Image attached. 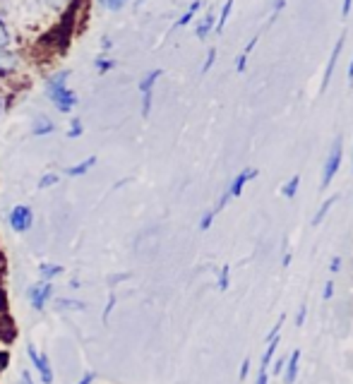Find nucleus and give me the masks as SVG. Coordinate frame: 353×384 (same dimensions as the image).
I'll return each instance as SVG.
<instances>
[{"label":"nucleus","instance_id":"34","mask_svg":"<svg viewBox=\"0 0 353 384\" xmlns=\"http://www.w3.org/2000/svg\"><path fill=\"white\" fill-rule=\"evenodd\" d=\"M5 367H8V353L0 349V375L5 372Z\"/></svg>","mask_w":353,"mask_h":384},{"label":"nucleus","instance_id":"6","mask_svg":"<svg viewBox=\"0 0 353 384\" xmlns=\"http://www.w3.org/2000/svg\"><path fill=\"white\" fill-rule=\"evenodd\" d=\"M339 166H341V137L336 139L334 147H332V152H329V157H327L325 173H322V185H320L322 190L329 188V183L334 180V175H336V171H339Z\"/></svg>","mask_w":353,"mask_h":384},{"label":"nucleus","instance_id":"43","mask_svg":"<svg viewBox=\"0 0 353 384\" xmlns=\"http://www.w3.org/2000/svg\"><path fill=\"white\" fill-rule=\"evenodd\" d=\"M349 82L353 85V60H351V65H349Z\"/></svg>","mask_w":353,"mask_h":384},{"label":"nucleus","instance_id":"30","mask_svg":"<svg viewBox=\"0 0 353 384\" xmlns=\"http://www.w3.org/2000/svg\"><path fill=\"white\" fill-rule=\"evenodd\" d=\"M214 211H207V214L205 216H202V221H200V228H202V231H207V228H209L212 226V221H214Z\"/></svg>","mask_w":353,"mask_h":384},{"label":"nucleus","instance_id":"13","mask_svg":"<svg viewBox=\"0 0 353 384\" xmlns=\"http://www.w3.org/2000/svg\"><path fill=\"white\" fill-rule=\"evenodd\" d=\"M53 305L58 313H67V310L80 313V310H87V305L82 303V300H75V298H58V300H53Z\"/></svg>","mask_w":353,"mask_h":384},{"label":"nucleus","instance_id":"45","mask_svg":"<svg viewBox=\"0 0 353 384\" xmlns=\"http://www.w3.org/2000/svg\"><path fill=\"white\" fill-rule=\"evenodd\" d=\"M0 262H3V252H0Z\"/></svg>","mask_w":353,"mask_h":384},{"label":"nucleus","instance_id":"23","mask_svg":"<svg viewBox=\"0 0 353 384\" xmlns=\"http://www.w3.org/2000/svg\"><path fill=\"white\" fill-rule=\"evenodd\" d=\"M98 5L106 10H111V12H118V10H123L128 5V0H98Z\"/></svg>","mask_w":353,"mask_h":384},{"label":"nucleus","instance_id":"44","mask_svg":"<svg viewBox=\"0 0 353 384\" xmlns=\"http://www.w3.org/2000/svg\"><path fill=\"white\" fill-rule=\"evenodd\" d=\"M0 113H3V96H0Z\"/></svg>","mask_w":353,"mask_h":384},{"label":"nucleus","instance_id":"37","mask_svg":"<svg viewBox=\"0 0 353 384\" xmlns=\"http://www.w3.org/2000/svg\"><path fill=\"white\" fill-rule=\"evenodd\" d=\"M329 269H332V272H339V269H341V259L339 257H334V259H332V264H329Z\"/></svg>","mask_w":353,"mask_h":384},{"label":"nucleus","instance_id":"38","mask_svg":"<svg viewBox=\"0 0 353 384\" xmlns=\"http://www.w3.org/2000/svg\"><path fill=\"white\" fill-rule=\"evenodd\" d=\"M351 3H353V0H344V8H341V15H344V17H349V12H351Z\"/></svg>","mask_w":353,"mask_h":384},{"label":"nucleus","instance_id":"39","mask_svg":"<svg viewBox=\"0 0 353 384\" xmlns=\"http://www.w3.org/2000/svg\"><path fill=\"white\" fill-rule=\"evenodd\" d=\"M3 315H5V293L0 290V322H3Z\"/></svg>","mask_w":353,"mask_h":384},{"label":"nucleus","instance_id":"11","mask_svg":"<svg viewBox=\"0 0 353 384\" xmlns=\"http://www.w3.org/2000/svg\"><path fill=\"white\" fill-rule=\"evenodd\" d=\"M255 175H257L255 168H248V171H243V173H238L236 180L231 183V188H228V197H241V192H243V188H246V183L250 178H255Z\"/></svg>","mask_w":353,"mask_h":384},{"label":"nucleus","instance_id":"24","mask_svg":"<svg viewBox=\"0 0 353 384\" xmlns=\"http://www.w3.org/2000/svg\"><path fill=\"white\" fill-rule=\"evenodd\" d=\"M231 8H233V0H226L224 10H221V15H219V22H216V32H224V24H226L228 15H231Z\"/></svg>","mask_w":353,"mask_h":384},{"label":"nucleus","instance_id":"17","mask_svg":"<svg viewBox=\"0 0 353 384\" xmlns=\"http://www.w3.org/2000/svg\"><path fill=\"white\" fill-rule=\"evenodd\" d=\"M60 183V175L58 173H44L39 178V190H51L53 185Z\"/></svg>","mask_w":353,"mask_h":384},{"label":"nucleus","instance_id":"10","mask_svg":"<svg viewBox=\"0 0 353 384\" xmlns=\"http://www.w3.org/2000/svg\"><path fill=\"white\" fill-rule=\"evenodd\" d=\"M344 41H346V34H341L339 41H336V46H334V51H332V58H329V65H327V70H325V77H322V89L320 91H325L327 85H329L332 72H334V67H336V58H339L341 49H344Z\"/></svg>","mask_w":353,"mask_h":384},{"label":"nucleus","instance_id":"36","mask_svg":"<svg viewBox=\"0 0 353 384\" xmlns=\"http://www.w3.org/2000/svg\"><path fill=\"white\" fill-rule=\"evenodd\" d=\"M248 370H250V360H243V365H241V380H246V377H248Z\"/></svg>","mask_w":353,"mask_h":384},{"label":"nucleus","instance_id":"3","mask_svg":"<svg viewBox=\"0 0 353 384\" xmlns=\"http://www.w3.org/2000/svg\"><path fill=\"white\" fill-rule=\"evenodd\" d=\"M55 295V286L51 281H36L27 288V300H29V308L34 313H44L49 308V303L53 300Z\"/></svg>","mask_w":353,"mask_h":384},{"label":"nucleus","instance_id":"9","mask_svg":"<svg viewBox=\"0 0 353 384\" xmlns=\"http://www.w3.org/2000/svg\"><path fill=\"white\" fill-rule=\"evenodd\" d=\"M96 157H87L85 161H80V164L75 166H67V168L63 171V175H67V178H82V175H87L92 168L96 166Z\"/></svg>","mask_w":353,"mask_h":384},{"label":"nucleus","instance_id":"7","mask_svg":"<svg viewBox=\"0 0 353 384\" xmlns=\"http://www.w3.org/2000/svg\"><path fill=\"white\" fill-rule=\"evenodd\" d=\"M19 70V55L10 46H0V75H12Z\"/></svg>","mask_w":353,"mask_h":384},{"label":"nucleus","instance_id":"35","mask_svg":"<svg viewBox=\"0 0 353 384\" xmlns=\"http://www.w3.org/2000/svg\"><path fill=\"white\" fill-rule=\"evenodd\" d=\"M246 63H248V55H246V53H243V55H238L236 70H238V72H243V70H246Z\"/></svg>","mask_w":353,"mask_h":384},{"label":"nucleus","instance_id":"18","mask_svg":"<svg viewBox=\"0 0 353 384\" xmlns=\"http://www.w3.org/2000/svg\"><path fill=\"white\" fill-rule=\"evenodd\" d=\"M82 132H85V125H82V121L80 118H72L70 121V128H67V139H77V137H82Z\"/></svg>","mask_w":353,"mask_h":384},{"label":"nucleus","instance_id":"5","mask_svg":"<svg viewBox=\"0 0 353 384\" xmlns=\"http://www.w3.org/2000/svg\"><path fill=\"white\" fill-rule=\"evenodd\" d=\"M161 77V70H149L147 75L139 80V94H142V116L149 118L152 113V98H154V85Z\"/></svg>","mask_w":353,"mask_h":384},{"label":"nucleus","instance_id":"42","mask_svg":"<svg viewBox=\"0 0 353 384\" xmlns=\"http://www.w3.org/2000/svg\"><path fill=\"white\" fill-rule=\"evenodd\" d=\"M303 322H305V308H300V313H298V320H295V324H303Z\"/></svg>","mask_w":353,"mask_h":384},{"label":"nucleus","instance_id":"31","mask_svg":"<svg viewBox=\"0 0 353 384\" xmlns=\"http://www.w3.org/2000/svg\"><path fill=\"white\" fill-rule=\"evenodd\" d=\"M226 288H228V264L221 269V274H219V290H226Z\"/></svg>","mask_w":353,"mask_h":384},{"label":"nucleus","instance_id":"12","mask_svg":"<svg viewBox=\"0 0 353 384\" xmlns=\"http://www.w3.org/2000/svg\"><path fill=\"white\" fill-rule=\"evenodd\" d=\"M63 274V267L60 264H53V262H41L39 264V277H41V281H51L53 283L55 279Z\"/></svg>","mask_w":353,"mask_h":384},{"label":"nucleus","instance_id":"15","mask_svg":"<svg viewBox=\"0 0 353 384\" xmlns=\"http://www.w3.org/2000/svg\"><path fill=\"white\" fill-rule=\"evenodd\" d=\"M212 27H214V17H212V15H207V17L202 19V22L197 24V29H195L197 39H207V34L212 32Z\"/></svg>","mask_w":353,"mask_h":384},{"label":"nucleus","instance_id":"19","mask_svg":"<svg viewBox=\"0 0 353 384\" xmlns=\"http://www.w3.org/2000/svg\"><path fill=\"white\" fill-rule=\"evenodd\" d=\"M336 200H339V197H336V195H334V197H329V200H327V202H325V204H322V207H320V211H318V214H315V216H313V226H320V221H322V219H325V216H327V211H329V209H332V204H334V202H336Z\"/></svg>","mask_w":353,"mask_h":384},{"label":"nucleus","instance_id":"14","mask_svg":"<svg viewBox=\"0 0 353 384\" xmlns=\"http://www.w3.org/2000/svg\"><path fill=\"white\" fill-rule=\"evenodd\" d=\"M298 360H300V351H293L289 358V365H286V377H284L286 384H293L295 377H298Z\"/></svg>","mask_w":353,"mask_h":384},{"label":"nucleus","instance_id":"33","mask_svg":"<svg viewBox=\"0 0 353 384\" xmlns=\"http://www.w3.org/2000/svg\"><path fill=\"white\" fill-rule=\"evenodd\" d=\"M332 295H334V281H327V286H325V293H322V298L329 300Z\"/></svg>","mask_w":353,"mask_h":384},{"label":"nucleus","instance_id":"16","mask_svg":"<svg viewBox=\"0 0 353 384\" xmlns=\"http://www.w3.org/2000/svg\"><path fill=\"white\" fill-rule=\"evenodd\" d=\"M94 67L98 70V75H106L108 70H113V67H116V60L108 58V55H98V58L94 60Z\"/></svg>","mask_w":353,"mask_h":384},{"label":"nucleus","instance_id":"41","mask_svg":"<svg viewBox=\"0 0 353 384\" xmlns=\"http://www.w3.org/2000/svg\"><path fill=\"white\" fill-rule=\"evenodd\" d=\"M282 370H284V358L274 363V372H277V375H282Z\"/></svg>","mask_w":353,"mask_h":384},{"label":"nucleus","instance_id":"21","mask_svg":"<svg viewBox=\"0 0 353 384\" xmlns=\"http://www.w3.org/2000/svg\"><path fill=\"white\" fill-rule=\"evenodd\" d=\"M298 185H300V175H293V178L289 180L286 185H284V197H289V200H293L295 192H298Z\"/></svg>","mask_w":353,"mask_h":384},{"label":"nucleus","instance_id":"29","mask_svg":"<svg viewBox=\"0 0 353 384\" xmlns=\"http://www.w3.org/2000/svg\"><path fill=\"white\" fill-rule=\"evenodd\" d=\"M15 384H36V382H34L32 372H29V370H22V372H19V377H17V382H15Z\"/></svg>","mask_w":353,"mask_h":384},{"label":"nucleus","instance_id":"32","mask_svg":"<svg viewBox=\"0 0 353 384\" xmlns=\"http://www.w3.org/2000/svg\"><path fill=\"white\" fill-rule=\"evenodd\" d=\"M67 3H70V0H46V5H49V8H53V10H65Z\"/></svg>","mask_w":353,"mask_h":384},{"label":"nucleus","instance_id":"1","mask_svg":"<svg viewBox=\"0 0 353 384\" xmlns=\"http://www.w3.org/2000/svg\"><path fill=\"white\" fill-rule=\"evenodd\" d=\"M67 80H70V72L60 70L55 75H51L44 85V94L51 103L55 106V111L60 113H72L80 103V96L67 87Z\"/></svg>","mask_w":353,"mask_h":384},{"label":"nucleus","instance_id":"22","mask_svg":"<svg viewBox=\"0 0 353 384\" xmlns=\"http://www.w3.org/2000/svg\"><path fill=\"white\" fill-rule=\"evenodd\" d=\"M277 346H279V336H277V339L269 341L267 353H264V358H262V370H267V365H269V363H272V358H274V351H277Z\"/></svg>","mask_w":353,"mask_h":384},{"label":"nucleus","instance_id":"25","mask_svg":"<svg viewBox=\"0 0 353 384\" xmlns=\"http://www.w3.org/2000/svg\"><path fill=\"white\" fill-rule=\"evenodd\" d=\"M94 382H96V372L94 370H87L85 375H82L75 384H94Z\"/></svg>","mask_w":353,"mask_h":384},{"label":"nucleus","instance_id":"40","mask_svg":"<svg viewBox=\"0 0 353 384\" xmlns=\"http://www.w3.org/2000/svg\"><path fill=\"white\" fill-rule=\"evenodd\" d=\"M269 380V375H267V370H259V377H257V384H267Z\"/></svg>","mask_w":353,"mask_h":384},{"label":"nucleus","instance_id":"8","mask_svg":"<svg viewBox=\"0 0 353 384\" xmlns=\"http://www.w3.org/2000/svg\"><path fill=\"white\" fill-rule=\"evenodd\" d=\"M55 132V123L51 121L49 116H34L32 118V134L34 137H49V134H53Z\"/></svg>","mask_w":353,"mask_h":384},{"label":"nucleus","instance_id":"4","mask_svg":"<svg viewBox=\"0 0 353 384\" xmlns=\"http://www.w3.org/2000/svg\"><path fill=\"white\" fill-rule=\"evenodd\" d=\"M8 224L12 233H27L34 226V211L29 204H17L8 211Z\"/></svg>","mask_w":353,"mask_h":384},{"label":"nucleus","instance_id":"2","mask_svg":"<svg viewBox=\"0 0 353 384\" xmlns=\"http://www.w3.org/2000/svg\"><path fill=\"white\" fill-rule=\"evenodd\" d=\"M27 358H29V363H32V367L36 370V375H39L41 384H53L55 382V372H53V365H51L49 356H46L44 351L36 349V344H32V341L27 344Z\"/></svg>","mask_w":353,"mask_h":384},{"label":"nucleus","instance_id":"27","mask_svg":"<svg viewBox=\"0 0 353 384\" xmlns=\"http://www.w3.org/2000/svg\"><path fill=\"white\" fill-rule=\"evenodd\" d=\"M113 308H116V295H108V305H106V310H103V322H108V317H111V313H113Z\"/></svg>","mask_w":353,"mask_h":384},{"label":"nucleus","instance_id":"26","mask_svg":"<svg viewBox=\"0 0 353 384\" xmlns=\"http://www.w3.org/2000/svg\"><path fill=\"white\" fill-rule=\"evenodd\" d=\"M214 60H216V51L212 49L209 53H207V60H205V65H202V75H205V72H209V67L214 65Z\"/></svg>","mask_w":353,"mask_h":384},{"label":"nucleus","instance_id":"28","mask_svg":"<svg viewBox=\"0 0 353 384\" xmlns=\"http://www.w3.org/2000/svg\"><path fill=\"white\" fill-rule=\"evenodd\" d=\"M0 46H10V32L5 27V22L0 19Z\"/></svg>","mask_w":353,"mask_h":384},{"label":"nucleus","instance_id":"20","mask_svg":"<svg viewBox=\"0 0 353 384\" xmlns=\"http://www.w3.org/2000/svg\"><path fill=\"white\" fill-rule=\"evenodd\" d=\"M200 5H202L200 0H195V3L188 8V12H185L183 17H180L178 22H175V27H185V24H190V19H193V17H195V12H197V10H200Z\"/></svg>","mask_w":353,"mask_h":384}]
</instances>
